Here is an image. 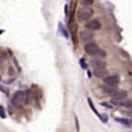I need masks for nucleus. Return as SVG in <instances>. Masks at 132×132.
Returning <instances> with one entry per match:
<instances>
[{"label":"nucleus","mask_w":132,"mask_h":132,"mask_svg":"<svg viewBox=\"0 0 132 132\" xmlns=\"http://www.w3.org/2000/svg\"><path fill=\"white\" fill-rule=\"evenodd\" d=\"M103 81H105V84L106 85H111V86H118V84H119V81H120V79H119V76H106V77H103Z\"/></svg>","instance_id":"nucleus-6"},{"label":"nucleus","mask_w":132,"mask_h":132,"mask_svg":"<svg viewBox=\"0 0 132 132\" xmlns=\"http://www.w3.org/2000/svg\"><path fill=\"white\" fill-rule=\"evenodd\" d=\"M80 64H81L82 69H88V65H86V63L84 62V59H80Z\"/></svg>","instance_id":"nucleus-19"},{"label":"nucleus","mask_w":132,"mask_h":132,"mask_svg":"<svg viewBox=\"0 0 132 132\" xmlns=\"http://www.w3.org/2000/svg\"><path fill=\"white\" fill-rule=\"evenodd\" d=\"M101 120H102V123H107V120H109V118H107V115L106 114H100V117H98Z\"/></svg>","instance_id":"nucleus-17"},{"label":"nucleus","mask_w":132,"mask_h":132,"mask_svg":"<svg viewBox=\"0 0 132 132\" xmlns=\"http://www.w3.org/2000/svg\"><path fill=\"white\" fill-rule=\"evenodd\" d=\"M86 101H88V105L90 106V109H92V111H93V112H94V114H96L97 117H100V114H98V111H97V109H96V106H94V103H93V101H92L90 98H88Z\"/></svg>","instance_id":"nucleus-14"},{"label":"nucleus","mask_w":132,"mask_h":132,"mask_svg":"<svg viewBox=\"0 0 132 132\" xmlns=\"http://www.w3.org/2000/svg\"><path fill=\"white\" fill-rule=\"evenodd\" d=\"M92 16H93V9L89 8V7H82L77 11V20L81 21V22L90 20Z\"/></svg>","instance_id":"nucleus-2"},{"label":"nucleus","mask_w":132,"mask_h":132,"mask_svg":"<svg viewBox=\"0 0 132 132\" xmlns=\"http://www.w3.org/2000/svg\"><path fill=\"white\" fill-rule=\"evenodd\" d=\"M101 26H102L101 21H98V20H90L86 24V28L89 30H98V29H101Z\"/></svg>","instance_id":"nucleus-7"},{"label":"nucleus","mask_w":132,"mask_h":132,"mask_svg":"<svg viewBox=\"0 0 132 132\" xmlns=\"http://www.w3.org/2000/svg\"><path fill=\"white\" fill-rule=\"evenodd\" d=\"M118 103L120 106H123V107H132V100H129V98H126L124 101H120Z\"/></svg>","instance_id":"nucleus-11"},{"label":"nucleus","mask_w":132,"mask_h":132,"mask_svg":"<svg viewBox=\"0 0 132 132\" xmlns=\"http://www.w3.org/2000/svg\"><path fill=\"white\" fill-rule=\"evenodd\" d=\"M79 38H80V41L89 43V42L92 41V38H93V34H92V31H90L89 29H84V30H80Z\"/></svg>","instance_id":"nucleus-5"},{"label":"nucleus","mask_w":132,"mask_h":132,"mask_svg":"<svg viewBox=\"0 0 132 132\" xmlns=\"http://www.w3.org/2000/svg\"><path fill=\"white\" fill-rule=\"evenodd\" d=\"M90 65L97 69V68H105L106 67V63L102 59H92L90 60Z\"/></svg>","instance_id":"nucleus-8"},{"label":"nucleus","mask_w":132,"mask_h":132,"mask_svg":"<svg viewBox=\"0 0 132 132\" xmlns=\"http://www.w3.org/2000/svg\"><path fill=\"white\" fill-rule=\"evenodd\" d=\"M75 123H76V131L77 132H80V126H79V119H77V117L75 115Z\"/></svg>","instance_id":"nucleus-18"},{"label":"nucleus","mask_w":132,"mask_h":132,"mask_svg":"<svg viewBox=\"0 0 132 132\" xmlns=\"http://www.w3.org/2000/svg\"><path fill=\"white\" fill-rule=\"evenodd\" d=\"M93 2H94V0H81V4L84 7H90L93 4Z\"/></svg>","instance_id":"nucleus-15"},{"label":"nucleus","mask_w":132,"mask_h":132,"mask_svg":"<svg viewBox=\"0 0 132 132\" xmlns=\"http://www.w3.org/2000/svg\"><path fill=\"white\" fill-rule=\"evenodd\" d=\"M129 112H131V114H132V107H131V111H129Z\"/></svg>","instance_id":"nucleus-20"},{"label":"nucleus","mask_w":132,"mask_h":132,"mask_svg":"<svg viewBox=\"0 0 132 132\" xmlns=\"http://www.w3.org/2000/svg\"><path fill=\"white\" fill-rule=\"evenodd\" d=\"M29 101L28 98V93L26 92H21V90H18L13 94V97H12V105L14 107H21L24 106L26 102Z\"/></svg>","instance_id":"nucleus-1"},{"label":"nucleus","mask_w":132,"mask_h":132,"mask_svg":"<svg viewBox=\"0 0 132 132\" xmlns=\"http://www.w3.org/2000/svg\"><path fill=\"white\" fill-rule=\"evenodd\" d=\"M94 75H96L97 77H106V69L105 68H97Z\"/></svg>","instance_id":"nucleus-10"},{"label":"nucleus","mask_w":132,"mask_h":132,"mask_svg":"<svg viewBox=\"0 0 132 132\" xmlns=\"http://www.w3.org/2000/svg\"><path fill=\"white\" fill-rule=\"evenodd\" d=\"M115 122H118V123H120V124H124V126H129L131 124V120H128V119H126V118H115Z\"/></svg>","instance_id":"nucleus-13"},{"label":"nucleus","mask_w":132,"mask_h":132,"mask_svg":"<svg viewBox=\"0 0 132 132\" xmlns=\"http://www.w3.org/2000/svg\"><path fill=\"white\" fill-rule=\"evenodd\" d=\"M58 28H59V33L64 35V38H68V33H67V30H65V28H64V25L62 22H59Z\"/></svg>","instance_id":"nucleus-12"},{"label":"nucleus","mask_w":132,"mask_h":132,"mask_svg":"<svg viewBox=\"0 0 132 132\" xmlns=\"http://www.w3.org/2000/svg\"><path fill=\"white\" fill-rule=\"evenodd\" d=\"M0 118L2 119H5L7 118V114H5V111H4V107L0 105Z\"/></svg>","instance_id":"nucleus-16"},{"label":"nucleus","mask_w":132,"mask_h":132,"mask_svg":"<svg viewBox=\"0 0 132 132\" xmlns=\"http://www.w3.org/2000/svg\"><path fill=\"white\" fill-rule=\"evenodd\" d=\"M85 52H86L88 55H90V56H96V55H100L101 50H100V47H98L96 43L89 42V43L85 45Z\"/></svg>","instance_id":"nucleus-3"},{"label":"nucleus","mask_w":132,"mask_h":132,"mask_svg":"<svg viewBox=\"0 0 132 132\" xmlns=\"http://www.w3.org/2000/svg\"><path fill=\"white\" fill-rule=\"evenodd\" d=\"M127 96H128V93H127L126 90H118L117 93H114V94L111 96V102L118 103V102H120V101H124V100L127 98Z\"/></svg>","instance_id":"nucleus-4"},{"label":"nucleus","mask_w":132,"mask_h":132,"mask_svg":"<svg viewBox=\"0 0 132 132\" xmlns=\"http://www.w3.org/2000/svg\"><path fill=\"white\" fill-rule=\"evenodd\" d=\"M102 90H103L106 94H110V96H112L114 93H117V92H118L117 86H111V85H105V86L102 88Z\"/></svg>","instance_id":"nucleus-9"}]
</instances>
